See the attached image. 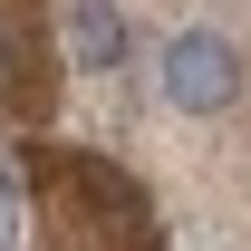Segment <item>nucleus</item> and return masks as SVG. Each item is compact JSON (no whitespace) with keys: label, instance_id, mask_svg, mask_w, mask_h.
Masks as SVG:
<instances>
[{"label":"nucleus","instance_id":"f03ea898","mask_svg":"<svg viewBox=\"0 0 251 251\" xmlns=\"http://www.w3.org/2000/svg\"><path fill=\"white\" fill-rule=\"evenodd\" d=\"M68 58L77 68H116L126 58V10L116 0H68Z\"/></svg>","mask_w":251,"mask_h":251},{"label":"nucleus","instance_id":"f257e3e1","mask_svg":"<svg viewBox=\"0 0 251 251\" xmlns=\"http://www.w3.org/2000/svg\"><path fill=\"white\" fill-rule=\"evenodd\" d=\"M242 97V49L222 29H174L164 39V106H184V116H222Z\"/></svg>","mask_w":251,"mask_h":251},{"label":"nucleus","instance_id":"7ed1b4c3","mask_svg":"<svg viewBox=\"0 0 251 251\" xmlns=\"http://www.w3.org/2000/svg\"><path fill=\"white\" fill-rule=\"evenodd\" d=\"M0 242H10V174H0Z\"/></svg>","mask_w":251,"mask_h":251}]
</instances>
